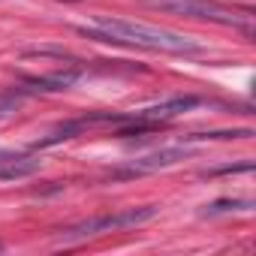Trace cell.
<instances>
[{
    "label": "cell",
    "mask_w": 256,
    "mask_h": 256,
    "mask_svg": "<svg viewBox=\"0 0 256 256\" xmlns=\"http://www.w3.org/2000/svg\"><path fill=\"white\" fill-rule=\"evenodd\" d=\"M247 208H253V202L250 199H220V202H214L205 214H223V211H247Z\"/></svg>",
    "instance_id": "cell-9"
},
{
    "label": "cell",
    "mask_w": 256,
    "mask_h": 256,
    "mask_svg": "<svg viewBox=\"0 0 256 256\" xmlns=\"http://www.w3.org/2000/svg\"><path fill=\"white\" fill-rule=\"evenodd\" d=\"M42 166V160L36 157H12V160H0V184L4 181H22L36 175Z\"/></svg>",
    "instance_id": "cell-7"
},
{
    "label": "cell",
    "mask_w": 256,
    "mask_h": 256,
    "mask_svg": "<svg viewBox=\"0 0 256 256\" xmlns=\"http://www.w3.org/2000/svg\"><path fill=\"white\" fill-rule=\"evenodd\" d=\"M250 169H253V163L247 160V163H238V166H220V169H208L205 175H211V178H214V175H229V172H250Z\"/></svg>",
    "instance_id": "cell-10"
},
{
    "label": "cell",
    "mask_w": 256,
    "mask_h": 256,
    "mask_svg": "<svg viewBox=\"0 0 256 256\" xmlns=\"http://www.w3.org/2000/svg\"><path fill=\"white\" fill-rule=\"evenodd\" d=\"M253 130H214V133H190L184 142H208V139H250Z\"/></svg>",
    "instance_id": "cell-8"
},
{
    "label": "cell",
    "mask_w": 256,
    "mask_h": 256,
    "mask_svg": "<svg viewBox=\"0 0 256 256\" xmlns=\"http://www.w3.org/2000/svg\"><path fill=\"white\" fill-rule=\"evenodd\" d=\"M154 10L172 12V16H187V18H202V22H217V24H232L250 30V16H238L232 10L214 6L208 0H148Z\"/></svg>",
    "instance_id": "cell-3"
},
{
    "label": "cell",
    "mask_w": 256,
    "mask_h": 256,
    "mask_svg": "<svg viewBox=\"0 0 256 256\" xmlns=\"http://www.w3.org/2000/svg\"><path fill=\"white\" fill-rule=\"evenodd\" d=\"M157 211H160L157 205H142V208H124L118 214H100V217H90V220H82V223L64 229L60 241H82V238H90V235H100V232H112V229L142 226L151 217H157Z\"/></svg>",
    "instance_id": "cell-2"
},
{
    "label": "cell",
    "mask_w": 256,
    "mask_h": 256,
    "mask_svg": "<svg viewBox=\"0 0 256 256\" xmlns=\"http://www.w3.org/2000/svg\"><path fill=\"white\" fill-rule=\"evenodd\" d=\"M82 70H58V72H48V76H24L22 82L30 84V90H66L78 82Z\"/></svg>",
    "instance_id": "cell-6"
},
{
    "label": "cell",
    "mask_w": 256,
    "mask_h": 256,
    "mask_svg": "<svg viewBox=\"0 0 256 256\" xmlns=\"http://www.w3.org/2000/svg\"><path fill=\"white\" fill-rule=\"evenodd\" d=\"M82 36L100 40V42H118V46H136L148 52H166V54H199L202 46L184 34L145 24V22H126V18H108L96 16V28H78Z\"/></svg>",
    "instance_id": "cell-1"
},
{
    "label": "cell",
    "mask_w": 256,
    "mask_h": 256,
    "mask_svg": "<svg viewBox=\"0 0 256 256\" xmlns=\"http://www.w3.org/2000/svg\"><path fill=\"white\" fill-rule=\"evenodd\" d=\"M187 157H190V151H187L184 145H178V148H163V151H154V154H148V157L136 160V163H133V169L126 172V175H142V172L169 169V166H175V163H181V160H187Z\"/></svg>",
    "instance_id": "cell-5"
},
{
    "label": "cell",
    "mask_w": 256,
    "mask_h": 256,
    "mask_svg": "<svg viewBox=\"0 0 256 256\" xmlns=\"http://www.w3.org/2000/svg\"><path fill=\"white\" fill-rule=\"evenodd\" d=\"M64 4H76V0H64Z\"/></svg>",
    "instance_id": "cell-11"
},
{
    "label": "cell",
    "mask_w": 256,
    "mask_h": 256,
    "mask_svg": "<svg viewBox=\"0 0 256 256\" xmlns=\"http://www.w3.org/2000/svg\"><path fill=\"white\" fill-rule=\"evenodd\" d=\"M193 106H199V96H172V100H166V102H160V106H148V108L136 112L133 120H154V124H160V120L178 118L181 112H187V108H193Z\"/></svg>",
    "instance_id": "cell-4"
},
{
    "label": "cell",
    "mask_w": 256,
    "mask_h": 256,
    "mask_svg": "<svg viewBox=\"0 0 256 256\" xmlns=\"http://www.w3.org/2000/svg\"><path fill=\"white\" fill-rule=\"evenodd\" d=\"M0 250H4V247H0Z\"/></svg>",
    "instance_id": "cell-12"
}]
</instances>
